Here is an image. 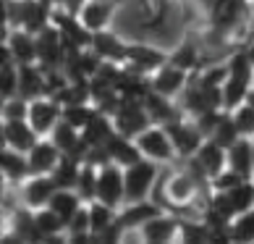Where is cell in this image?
Wrapping results in <instances>:
<instances>
[{
	"label": "cell",
	"instance_id": "cell-1",
	"mask_svg": "<svg viewBox=\"0 0 254 244\" xmlns=\"http://www.w3.org/2000/svg\"><path fill=\"white\" fill-rule=\"evenodd\" d=\"M252 79H254L252 53H249V48H241L228 61V79L223 84V108L225 110H236L241 102H247Z\"/></svg>",
	"mask_w": 254,
	"mask_h": 244
},
{
	"label": "cell",
	"instance_id": "cell-2",
	"mask_svg": "<svg viewBox=\"0 0 254 244\" xmlns=\"http://www.w3.org/2000/svg\"><path fill=\"white\" fill-rule=\"evenodd\" d=\"M160 165L163 163L142 158L139 163L124 168V173H126V202H139V200H147V197L152 194L155 184H157V176H160Z\"/></svg>",
	"mask_w": 254,
	"mask_h": 244
},
{
	"label": "cell",
	"instance_id": "cell-3",
	"mask_svg": "<svg viewBox=\"0 0 254 244\" xmlns=\"http://www.w3.org/2000/svg\"><path fill=\"white\" fill-rule=\"evenodd\" d=\"M136 145L142 150V155L149 158V161H157V163H173L178 153H176V145L171 134H168V129L163 124H152L147 126L142 134H136Z\"/></svg>",
	"mask_w": 254,
	"mask_h": 244
},
{
	"label": "cell",
	"instance_id": "cell-4",
	"mask_svg": "<svg viewBox=\"0 0 254 244\" xmlns=\"http://www.w3.org/2000/svg\"><path fill=\"white\" fill-rule=\"evenodd\" d=\"M113 124H116V129L121 134L136 137V134H142L147 126H152L155 121L149 118L142 97H121L118 110L113 113Z\"/></svg>",
	"mask_w": 254,
	"mask_h": 244
},
{
	"label": "cell",
	"instance_id": "cell-5",
	"mask_svg": "<svg viewBox=\"0 0 254 244\" xmlns=\"http://www.w3.org/2000/svg\"><path fill=\"white\" fill-rule=\"evenodd\" d=\"M97 200L110 205V208H121V205H126V173H124V165H121V163L110 161L105 165H100Z\"/></svg>",
	"mask_w": 254,
	"mask_h": 244
},
{
	"label": "cell",
	"instance_id": "cell-6",
	"mask_svg": "<svg viewBox=\"0 0 254 244\" xmlns=\"http://www.w3.org/2000/svg\"><path fill=\"white\" fill-rule=\"evenodd\" d=\"M53 24L61 29L63 40H65V48H68V50H84V48H92L95 32L84 26V21L79 18V13H71L68 8L58 5V8L53 11Z\"/></svg>",
	"mask_w": 254,
	"mask_h": 244
},
{
	"label": "cell",
	"instance_id": "cell-7",
	"mask_svg": "<svg viewBox=\"0 0 254 244\" xmlns=\"http://www.w3.org/2000/svg\"><path fill=\"white\" fill-rule=\"evenodd\" d=\"M65 53H68V48H65V40L55 24L45 26L37 34V63L42 69H58V66H63Z\"/></svg>",
	"mask_w": 254,
	"mask_h": 244
},
{
	"label": "cell",
	"instance_id": "cell-8",
	"mask_svg": "<svg viewBox=\"0 0 254 244\" xmlns=\"http://www.w3.org/2000/svg\"><path fill=\"white\" fill-rule=\"evenodd\" d=\"M165 129H168V134H171L173 145H176L178 158H186V161L199 153L202 142L207 139V137H204V131L196 126V121L191 124V121L181 118V121H173V124H165Z\"/></svg>",
	"mask_w": 254,
	"mask_h": 244
},
{
	"label": "cell",
	"instance_id": "cell-9",
	"mask_svg": "<svg viewBox=\"0 0 254 244\" xmlns=\"http://www.w3.org/2000/svg\"><path fill=\"white\" fill-rule=\"evenodd\" d=\"M29 124L40 137H50L53 129L63 118V105L55 97H34L29 100Z\"/></svg>",
	"mask_w": 254,
	"mask_h": 244
},
{
	"label": "cell",
	"instance_id": "cell-10",
	"mask_svg": "<svg viewBox=\"0 0 254 244\" xmlns=\"http://www.w3.org/2000/svg\"><path fill=\"white\" fill-rule=\"evenodd\" d=\"M149 84H152V89L160 92V95L176 97L178 92H184L186 84H189V71L168 61V63L160 66V69L152 74V77H149Z\"/></svg>",
	"mask_w": 254,
	"mask_h": 244
},
{
	"label": "cell",
	"instance_id": "cell-11",
	"mask_svg": "<svg viewBox=\"0 0 254 244\" xmlns=\"http://www.w3.org/2000/svg\"><path fill=\"white\" fill-rule=\"evenodd\" d=\"M178 234H181V218L178 215H168L165 210L149 218L144 226H139V237H142L147 244H165L173 242Z\"/></svg>",
	"mask_w": 254,
	"mask_h": 244
},
{
	"label": "cell",
	"instance_id": "cell-12",
	"mask_svg": "<svg viewBox=\"0 0 254 244\" xmlns=\"http://www.w3.org/2000/svg\"><path fill=\"white\" fill-rule=\"evenodd\" d=\"M55 189H58V184H55L53 173L48 176H29L24 184H21V200L26 208L32 210H40V208H48Z\"/></svg>",
	"mask_w": 254,
	"mask_h": 244
},
{
	"label": "cell",
	"instance_id": "cell-13",
	"mask_svg": "<svg viewBox=\"0 0 254 244\" xmlns=\"http://www.w3.org/2000/svg\"><path fill=\"white\" fill-rule=\"evenodd\" d=\"M163 63H168V55L163 50L152 48V45H128V55H126V69L152 77Z\"/></svg>",
	"mask_w": 254,
	"mask_h": 244
},
{
	"label": "cell",
	"instance_id": "cell-14",
	"mask_svg": "<svg viewBox=\"0 0 254 244\" xmlns=\"http://www.w3.org/2000/svg\"><path fill=\"white\" fill-rule=\"evenodd\" d=\"M3 145L5 147H13V150H21V153H29V150L40 142V134L34 131V126L29 124V118H11V121H3Z\"/></svg>",
	"mask_w": 254,
	"mask_h": 244
},
{
	"label": "cell",
	"instance_id": "cell-15",
	"mask_svg": "<svg viewBox=\"0 0 254 244\" xmlns=\"http://www.w3.org/2000/svg\"><path fill=\"white\" fill-rule=\"evenodd\" d=\"M18 95L26 100L50 97L48 95V71L40 63H21L18 66Z\"/></svg>",
	"mask_w": 254,
	"mask_h": 244
},
{
	"label": "cell",
	"instance_id": "cell-16",
	"mask_svg": "<svg viewBox=\"0 0 254 244\" xmlns=\"http://www.w3.org/2000/svg\"><path fill=\"white\" fill-rule=\"evenodd\" d=\"M63 158V153L58 150V145L53 142V139H40L32 150H29V171L32 176H48L55 171V165H58V161Z\"/></svg>",
	"mask_w": 254,
	"mask_h": 244
},
{
	"label": "cell",
	"instance_id": "cell-17",
	"mask_svg": "<svg viewBox=\"0 0 254 244\" xmlns=\"http://www.w3.org/2000/svg\"><path fill=\"white\" fill-rule=\"evenodd\" d=\"M3 45L11 50L13 61L21 63H37V34H32L24 26H16L11 34L3 37Z\"/></svg>",
	"mask_w": 254,
	"mask_h": 244
},
{
	"label": "cell",
	"instance_id": "cell-18",
	"mask_svg": "<svg viewBox=\"0 0 254 244\" xmlns=\"http://www.w3.org/2000/svg\"><path fill=\"white\" fill-rule=\"evenodd\" d=\"M0 171H3V179L8 184H24L32 176L29 171V153H21V150L5 147L0 153Z\"/></svg>",
	"mask_w": 254,
	"mask_h": 244
},
{
	"label": "cell",
	"instance_id": "cell-19",
	"mask_svg": "<svg viewBox=\"0 0 254 244\" xmlns=\"http://www.w3.org/2000/svg\"><path fill=\"white\" fill-rule=\"evenodd\" d=\"M163 213V205L160 202H149V200H139V202H126L124 210L118 213V226L124 231H131V229H139L144 226L149 218Z\"/></svg>",
	"mask_w": 254,
	"mask_h": 244
},
{
	"label": "cell",
	"instance_id": "cell-20",
	"mask_svg": "<svg viewBox=\"0 0 254 244\" xmlns=\"http://www.w3.org/2000/svg\"><path fill=\"white\" fill-rule=\"evenodd\" d=\"M144 108H147L149 118H152L155 124H163V126L184 118V108H178L173 102V97H165V95H160V92H155V89H149L144 95Z\"/></svg>",
	"mask_w": 254,
	"mask_h": 244
},
{
	"label": "cell",
	"instance_id": "cell-21",
	"mask_svg": "<svg viewBox=\"0 0 254 244\" xmlns=\"http://www.w3.org/2000/svg\"><path fill=\"white\" fill-rule=\"evenodd\" d=\"M105 147H108V153H110L113 161L121 163L124 168H126V165H134V163H139V161L144 158V155H142V150H139V145H136V139H134V137L121 134L118 129L108 137Z\"/></svg>",
	"mask_w": 254,
	"mask_h": 244
},
{
	"label": "cell",
	"instance_id": "cell-22",
	"mask_svg": "<svg viewBox=\"0 0 254 244\" xmlns=\"http://www.w3.org/2000/svg\"><path fill=\"white\" fill-rule=\"evenodd\" d=\"M92 50H95L102 61H110V63H126V55H128V42H124L121 37H116L113 32L102 29L95 32V40H92Z\"/></svg>",
	"mask_w": 254,
	"mask_h": 244
},
{
	"label": "cell",
	"instance_id": "cell-23",
	"mask_svg": "<svg viewBox=\"0 0 254 244\" xmlns=\"http://www.w3.org/2000/svg\"><path fill=\"white\" fill-rule=\"evenodd\" d=\"M194 158L199 161V165L204 168V173L210 176V179L220 176L225 168H228V150H225L223 145H218L215 139H204L199 153H196Z\"/></svg>",
	"mask_w": 254,
	"mask_h": 244
},
{
	"label": "cell",
	"instance_id": "cell-24",
	"mask_svg": "<svg viewBox=\"0 0 254 244\" xmlns=\"http://www.w3.org/2000/svg\"><path fill=\"white\" fill-rule=\"evenodd\" d=\"M228 168L241 173L244 179H254V142H252V137H241L228 147Z\"/></svg>",
	"mask_w": 254,
	"mask_h": 244
},
{
	"label": "cell",
	"instance_id": "cell-25",
	"mask_svg": "<svg viewBox=\"0 0 254 244\" xmlns=\"http://www.w3.org/2000/svg\"><path fill=\"white\" fill-rule=\"evenodd\" d=\"M113 11H116V3H105V0H87L84 8L79 11V18L84 21V26L92 32H102L108 29Z\"/></svg>",
	"mask_w": 254,
	"mask_h": 244
},
{
	"label": "cell",
	"instance_id": "cell-26",
	"mask_svg": "<svg viewBox=\"0 0 254 244\" xmlns=\"http://www.w3.org/2000/svg\"><path fill=\"white\" fill-rule=\"evenodd\" d=\"M11 223H13V239L16 242H45L40 226H37V218H34V210L32 208H18L11 215Z\"/></svg>",
	"mask_w": 254,
	"mask_h": 244
},
{
	"label": "cell",
	"instance_id": "cell-27",
	"mask_svg": "<svg viewBox=\"0 0 254 244\" xmlns=\"http://www.w3.org/2000/svg\"><path fill=\"white\" fill-rule=\"evenodd\" d=\"M81 158L76 155H63L58 165L53 171V179L58 184V189H76V181H79V173H81Z\"/></svg>",
	"mask_w": 254,
	"mask_h": 244
},
{
	"label": "cell",
	"instance_id": "cell-28",
	"mask_svg": "<svg viewBox=\"0 0 254 244\" xmlns=\"http://www.w3.org/2000/svg\"><path fill=\"white\" fill-rule=\"evenodd\" d=\"M89 218H92V237L100 239L118 221V208H110V205L100 202V200H92L89 202Z\"/></svg>",
	"mask_w": 254,
	"mask_h": 244
},
{
	"label": "cell",
	"instance_id": "cell-29",
	"mask_svg": "<svg viewBox=\"0 0 254 244\" xmlns=\"http://www.w3.org/2000/svg\"><path fill=\"white\" fill-rule=\"evenodd\" d=\"M81 205H84V200L79 197L76 189H55L53 200H50V208L61 215L65 226H68V221L76 215V210L81 208Z\"/></svg>",
	"mask_w": 254,
	"mask_h": 244
},
{
	"label": "cell",
	"instance_id": "cell-30",
	"mask_svg": "<svg viewBox=\"0 0 254 244\" xmlns=\"http://www.w3.org/2000/svg\"><path fill=\"white\" fill-rule=\"evenodd\" d=\"M223 234L218 229H212L207 221L196 223V221H186L181 218V234H178V239L186 242V244H194V242H212V239H220ZM225 239V237H223Z\"/></svg>",
	"mask_w": 254,
	"mask_h": 244
},
{
	"label": "cell",
	"instance_id": "cell-31",
	"mask_svg": "<svg viewBox=\"0 0 254 244\" xmlns=\"http://www.w3.org/2000/svg\"><path fill=\"white\" fill-rule=\"evenodd\" d=\"M207 139H215L218 145H223L225 150H228L236 139H241V131H239V126H236V121H233V113L231 110H220V118H218V124H215V129H212V134L207 137Z\"/></svg>",
	"mask_w": 254,
	"mask_h": 244
},
{
	"label": "cell",
	"instance_id": "cell-32",
	"mask_svg": "<svg viewBox=\"0 0 254 244\" xmlns=\"http://www.w3.org/2000/svg\"><path fill=\"white\" fill-rule=\"evenodd\" d=\"M97 176H100V168L95 163L84 161L81 163V173H79V181H76V192L84 202H92L97 200Z\"/></svg>",
	"mask_w": 254,
	"mask_h": 244
},
{
	"label": "cell",
	"instance_id": "cell-33",
	"mask_svg": "<svg viewBox=\"0 0 254 244\" xmlns=\"http://www.w3.org/2000/svg\"><path fill=\"white\" fill-rule=\"evenodd\" d=\"M228 239L231 242H254V208L244 210L241 215H236L231 221Z\"/></svg>",
	"mask_w": 254,
	"mask_h": 244
},
{
	"label": "cell",
	"instance_id": "cell-34",
	"mask_svg": "<svg viewBox=\"0 0 254 244\" xmlns=\"http://www.w3.org/2000/svg\"><path fill=\"white\" fill-rule=\"evenodd\" d=\"M97 113L100 110H97L95 102H76V105H65L63 108V118L68 121V124H73L76 129H84Z\"/></svg>",
	"mask_w": 254,
	"mask_h": 244
},
{
	"label": "cell",
	"instance_id": "cell-35",
	"mask_svg": "<svg viewBox=\"0 0 254 244\" xmlns=\"http://www.w3.org/2000/svg\"><path fill=\"white\" fill-rule=\"evenodd\" d=\"M231 113H233V121H236L241 137L254 139V105L252 102H241V105L236 110H231Z\"/></svg>",
	"mask_w": 254,
	"mask_h": 244
},
{
	"label": "cell",
	"instance_id": "cell-36",
	"mask_svg": "<svg viewBox=\"0 0 254 244\" xmlns=\"http://www.w3.org/2000/svg\"><path fill=\"white\" fill-rule=\"evenodd\" d=\"M168 61L181 66V69H186V71L196 69V48H194V42H184L181 48H176L173 55H168Z\"/></svg>",
	"mask_w": 254,
	"mask_h": 244
},
{
	"label": "cell",
	"instance_id": "cell-37",
	"mask_svg": "<svg viewBox=\"0 0 254 244\" xmlns=\"http://www.w3.org/2000/svg\"><path fill=\"white\" fill-rule=\"evenodd\" d=\"M29 116V100L16 95V97H8L3 100V121H11V118H26Z\"/></svg>",
	"mask_w": 254,
	"mask_h": 244
},
{
	"label": "cell",
	"instance_id": "cell-38",
	"mask_svg": "<svg viewBox=\"0 0 254 244\" xmlns=\"http://www.w3.org/2000/svg\"><path fill=\"white\" fill-rule=\"evenodd\" d=\"M241 181H247L241 173H236L233 168H225L220 176H215V179H212V189H231V186H236Z\"/></svg>",
	"mask_w": 254,
	"mask_h": 244
},
{
	"label": "cell",
	"instance_id": "cell-39",
	"mask_svg": "<svg viewBox=\"0 0 254 244\" xmlns=\"http://www.w3.org/2000/svg\"><path fill=\"white\" fill-rule=\"evenodd\" d=\"M249 53H252V61H254V45H252V48H249Z\"/></svg>",
	"mask_w": 254,
	"mask_h": 244
},
{
	"label": "cell",
	"instance_id": "cell-40",
	"mask_svg": "<svg viewBox=\"0 0 254 244\" xmlns=\"http://www.w3.org/2000/svg\"><path fill=\"white\" fill-rule=\"evenodd\" d=\"M105 3H118V0H105Z\"/></svg>",
	"mask_w": 254,
	"mask_h": 244
}]
</instances>
